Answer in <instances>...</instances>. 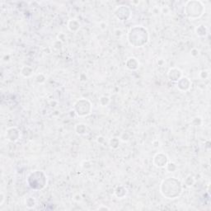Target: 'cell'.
Wrapping results in <instances>:
<instances>
[{"instance_id":"cell-1","label":"cell","mask_w":211,"mask_h":211,"mask_svg":"<svg viewBox=\"0 0 211 211\" xmlns=\"http://www.w3.org/2000/svg\"><path fill=\"white\" fill-rule=\"evenodd\" d=\"M183 184L176 177H167L162 180L160 185V193L168 200L179 198L183 192Z\"/></svg>"},{"instance_id":"cell-2","label":"cell","mask_w":211,"mask_h":211,"mask_svg":"<svg viewBox=\"0 0 211 211\" xmlns=\"http://www.w3.org/2000/svg\"><path fill=\"white\" fill-rule=\"evenodd\" d=\"M127 40L129 44L133 47H143L149 41V32L143 26H134L128 32Z\"/></svg>"},{"instance_id":"cell-3","label":"cell","mask_w":211,"mask_h":211,"mask_svg":"<svg viewBox=\"0 0 211 211\" xmlns=\"http://www.w3.org/2000/svg\"><path fill=\"white\" fill-rule=\"evenodd\" d=\"M206 12L204 3L199 0H189L185 3L184 13L186 17L190 20H195L201 17Z\"/></svg>"},{"instance_id":"cell-4","label":"cell","mask_w":211,"mask_h":211,"mask_svg":"<svg viewBox=\"0 0 211 211\" xmlns=\"http://www.w3.org/2000/svg\"><path fill=\"white\" fill-rule=\"evenodd\" d=\"M48 178L43 171H33L27 177V184L34 190H41L47 186Z\"/></svg>"},{"instance_id":"cell-5","label":"cell","mask_w":211,"mask_h":211,"mask_svg":"<svg viewBox=\"0 0 211 211\" xmlns=\"http://www.w3.org/2000/svg\"><path fill=\"white\" fill-rule=\"evenodd\" d=\"M73 112L78 117H85L89 116L92 111V105L91 101L85 98H80L73 103Z\"/></svg>"},{"instance_id":"cell-6","label":"cell","mask_w":211,"mask_h":211,"mask_svg":"<svg viewBox=\"0 0 211 211\" xmlns=\"http://www.w3.org/2000/svg\"><path fill=\"white\" fill-rule=\"evenodd\" d=\"M114 15L118 20L125 22L129 20L131 15H132V11L130 8L127 5H120L117 6L114 10Z\"/></svg>"},{"instance_id":"cell-7","label":"cell","mask_w":211,"mask_h":211,"mask_svg":"<svg viewBox=\"0 0 211 211\" xmlns=\"http://www.w3.org/2000/svg\"><path fill=\"white\" fill-rule=\"evenodd\" d=\"M169 162V158L168 156L164 153H156L153 158V163L156 167L158 168H163L166 167L167 163Z\"/></svg>"},{"instance_id":"cell-8","label":"cell","mask_w":211,"mask_h":211,"mask_svg":"<svg viewBox=\"0 0 211 211\" xmlns=\"http://www.w3.org/2000/svg\"><path fill=\"white\" fill-rule=\"evenodd\" d=\"M5 137L8 141L11 143H16L21 138V131L15 126L8 128L6 129Z\"/></svg>"},{"instance_id":"cell-9","label":"cell","mask_w":211,"mask_h":211,"mask_svg":"<svg viewBox=\"0 0 211 211\" xmlns=\"http://www.w3.org/2000/svg\"><path fill=\"white\" fill-rule=\"evenodd\" d=\"M183 76L182 71L177 67H172L167 71V78L172 83H177Z\"/></svg>"},{"instance_id":"cell-10","label":"cell","mask_w":211,"mask_h":211,"mask_svg":"<svg viewBox=\"0 0 211 211\" xmlns=\"http://www.w3.org/2000/svg\"><path fill=\"white\" fill-rule=\"evenodd\" d=\"M176 84H177V88L178 90H180L181 92H187L191 88L192 83L189 78L182 76Z\"/></svg>"},{"instance_id":"cell-11","label":"cell","mask_w":211,"mask_h":211,"mask_svg":"<svg viewBox=\"0 0 211 211\" xmlns=\"http://www.w3.org/2000/svg\"><path fill=\"white\" fill-rule=\"evenodd\" d=\"M139 65L140 64L139 60L135 57H129L125 61V67L130 71H136L137 69H139Z\"/></svg>"},{"instance_id":"cell-12","label":"cell","mask_w":211,"mask_h":211,"mask_svg":"<svg viewBox=\"0 0 211 211\" xmlns=\"http://www.w3.org/2000/svg\"><path fill=\"white\" fill-rule=\"evenodd\" d=\"M67 27L71 32H77L81 28V23L78 19H70L67 23Z\"/></svg>"},{"instance_id":"cell-13","label":"cell","mask_w":211,"mask_h":211,"mask_svg":"<svg viewBox=\"0 0 211 211\" xmlns=\"http://www.w3.org/2000/svg\"><path fill=\"white\" fill-rule=\"evenodd\" d=\"M114 194L118 199H124L128 194V190L125 186L122 185H119L114 190Z\"/></svg>"},{"instance_id":"cell-14","label":"cell","mask_w":211,"mask_h":211,"mask_svg":"<svg viewBox=\"0 0 211 211\" xmlns=\"http://www.w3.org/2000/svg\"><path fill=\"white\" fill-rule=\"evenodd\" d=\"M195 31V34L199 37H205L208 34V28L204 24H200L199 26H197Z\"/></svg>"},{"instance_id":"cell-15","label":"cell","mask_w":211,"mask_h":211,"mask_svg":"<svg viewBox=\"0 0 211 211\" xmlns=\"http://www.w3.org/2000/svg\"><path fill=\"white\" fill-rule=\"evenodd\" d=\"M75 132L78 135H84L88 132V126L84 123H78L75 125Z\"/></svg>"},{"instance_id":"cell-16","label":"cell","mask_w":211,"mask_h":211,"mask_svg":"<svg viewBox=\"0 0 211 211\" xmlns=\"http://www.w3.org/2000/svg\"><path fill=\"white\" fill-rule=\"evenodd\" d=\"M33 69L30 66H23L21 69V74L24 78H30L33 74Z\"/></svg>"},{"instance_id":"cell-17","label":"cell","mask_w":211,"mask_h":211,"mask_svg":"<svg viewBox=\"0 0 211 211\" xmlns=\"http://www.w3.org/2000/svg\"><path fill=\"white\" fill-rule=\"evenodd\" d=\"M24 203L28 209H33L36 206V200L32 196H27L24 200Z\"/></svg>"},{"instance_id":"cell-18","label":"cell","mask_w":211,"mask_h":211,"mask_svg":"<svg viewBox=\"0 0 211 211\" xmlns=\"http://www.w3.org/2000/svg\"><path fill=\"white\" fill-rule=\"evenodd\" d=\"M98 102H99V105H100L101 106L105 107V106H107V105L110 104V102H111V98H110V97H108V96L103 95V96H101L100 98H99Z\"/></svg>"},{"instance_id":"cell-19","label":"cell","mask_w":211,"mask_h":211,"mask_svg":"<svg viewBox=\"0 0 211 211\" xmlns=\"http://www.w3.org/2000/svg\"><path fill=\"white\" fill-rule=\"evenodd\" d=\"M120 142L121 140L119 138H116V137H113L110 139L109 141V145L111 147V149H117L119 147H120Z\"/></svg>"},{"instance_id":"cell-20","label":"cell","mask_w":211,"mask_h":211,"mask_svg":"<svg viewBox=\"0 0 211 211\" xmlns=\"http://www.w3.org/2000/svg\"><path fill=\"white\" fill-rule=\"evenodd\" d=\"M195 182V180L194 177L191 176V175H188L184 179V184H185V186H187V187H191V186H193Z\"/></svg>"},{"instance_id":"cell-21","label":"cell","mask_w":211,"mask_h":211,"mask_svg":"<svg viewBox=\"0 0 211 211\" xmlns=\"http://www.w3.org/2000/svg\"><path fill=\"white\" fill-rule=\"evenodd\" d=\"M166 170L168 172H174L177 170V165L175 163V162H168L167 165H166Z\"/></svg>"},{"instance_id":"cell-22","label":"cell","mask_w":211,"mask_h":211,"mask_svg":"<svg viewBox=\"0 0 211 211\" xmlns=\"http://www.w3.org/2000/svg\"><path fill=\"white\" fill-rule=\"evenodd\" d=\"M191 125L193 126H201L203 125V119L200 116H195L191 121Z\"/></svg>"},{"instance_id":"cell-23","label":"cell","mask_w":211,"mask_h":211,"mask_svg":"<svg viewBox=\"0 0 211 211\" xmlns=\"http://www.w3.org/2000/svg\"><path fill=\"white\" fill-rule=\"evenodd\" d=\"M45 80H46V77L45 76L43 73H40V74H38L36 77V82L39 84H44L45 82Z\"/></svg>"},{"instance_id":"cell-24","label":"cell","mask_w":211,"mask_h":211,"mask_svg":"<svg viewBox=\"0 0 211 211\" xmlns=\"http://www.w3.org/2000/svg\"><path fill=\"white\" fill-rule=\"evenodd\" d=\"M129 138H130L129 134L128 133V132H126V131H125V132H123V133L121 134V136H120V140L122 141V142H128V141L129 140Z\"/></svg>"},{"instance_id":"cell-25","label":"cell","mask_w":211,"mask_h":211,"mask_svg":"<svg viewBox=\"0 0 211 211\" xmlns=\"http://www.w3.org/2000/svg\"><path fill=\"white\" fill-rule=\"evenodd\" d=\"M63 42H61L60 40H55L54 42H53V48L54 49H55V50H61L62 47H63Z\"/></svg>"},{"instance_id":"cell-26","label":"cell","mask_w":211,"mask_h":211,"mask_svg":"<svg viewBox=\"0 0 211 211\" xmlns=\"http://www.w3.org/2000/svg\"><path fill=\"white\" fill-rule=\"evenodd\" d=\"M210 76V72L208 70H201L200 73H199V77H200L201 79L203 80H206L207 78H209Z\"/></svg>"},{"instance_id":"cell-27","label":"cell","mask_w":211,"mask_h":211,"mask_svg":"<svg viewBox=\"0 0 211 211\" xmlns=\"http://www.w3.org/2000/svg\"><path fill=\"white\" fill-rule=\"evenodd\" d=\"M73 200H74L75 202H77V203H79V202H81L83 200V196H82V195L80 193H76V194L73 195Z\"/></svg>"},{"instance_id":"cell-28","label":"cell","mask_w":211,"mask_h":211,"mask_svg":"<svg viewBox=\"0 0 211 211\" xmlns=\"http://www.w3.org/2000/svg\"><path fill=\"white\" fill-rule=\"evenodd\" d=\"M57 40H60L61 42L64 43V42L66 41V40H67V36L64 33H63V32H60V33L59 35H58V36H57Z\"/></svg>"},{"instance_id":"cell-29","label":"cell","mask_w":211,"mask_h":211,"mask_svg":"<svg viewBox=\"0 0 211 211\" xmlns=\"http://www.w3.org/2000/svg\"><path fill=\"white\" fill-rule=\"evenodd\" d=\"M107 27H108V25H107V23L105 22H100V23H99V28L103 32L106 31Z\"/></svg>"},{"instance_id":"cell-30","label":"cell","mask_w":211,"mask_h":211,"mask_svg":"<svg viewBox=\"0 0 211 211\" xmlns=\"http://www.w3.org/2000/svg\"><path fill=\"white\" fill-rule=\"evenodd\" d=\"M152 12H153L154 15H158V14H160V12H161V8H159L158 6H154V7L153 8Z\"/></svg>"},{"instance_id":"cell-31","label":"cell","mask_w":211,"mask_h":211,"mask_svg":"<svg viewBox=\"0 0 211 211\" xmlns=\"http://www.w3.org/2000/svg\"><path fill=\"white\" fill-rule=\"evenodd\" d=\"M190 55L192 57H197L199 55V50H198V49L193 48L192 50H190Z\"/></svg>"},{"instance_id":"cell-32","label":"cell","mask_w":211,"mask_h":211,"mask_svg":"<svg viewBox=\"0 0 211 211\" xmlns=\"http://www.w3.org/2000/svg\"><path fill=\"white\" fill-rule=\"evenodd\" d=\"M169 12H170V9H169V8H168L167 6H164V7L161 8L162 13H163V14H167V13H169Z\"/></svg>"},{"instance_id":"cell-33","label":"cell","mask_w":211,"mask_h":211,"mask_svg":"<svg viewBox=\"0 0 211 211\" xmlns=\"http://www.w3.org/2000/svg\"><path fill=\"white\" fill-rule=\"evenodd\" d=\"M105 138L103 137V136H99L97 139V143L98 144H100V145H103L104 143H105Z\"/></svg>"},{"instance_id":"cell-34","label":"cell","mask_w":211,"mask_h":211,"mask_svg":"<svg viewBox=\"0 0 211 211\" xmlns=\"http://www.w3.org/2000/svg\"><path fill=\"white\" fill-rule=\"evenodd\" d=\"M0 206H3V202H4V200H5V195L3 194V192H1V194H0Z\"/></svg>"},{"instance_id":"cell-35","label":"cell","mask_w":211,"mask_h":211,"mask_svg":"<svg viewBox=\"0 0 211 211\" xmlns=\"http://www.w3.org/2000/svg\"><path fill=\"white\" fill-rule=\"evenodd\" d=\"M111 209L107 206H101L97 208V210H110Z\"/></svg>"},{"instance_id":"cell-36","label":"cell","mask_w":211,"mask_h":211,"mask_svg":"<svg viewBox=\"0 0 211 211\" xmlns=\"http://www.w3.org/2000/svg\"><path fill=\"white\" fill-rule=\"evenodd\" d=\"M50 105L51 107H55V105H57V101H51L50 102Z\"/></svg>"},{"instance_id":"cell-37","label":"cell","mask_w":211,"mask_h":211,"mask_svg":"<svg viewBox=\"0 0 211 211\" xmlns=\"http://www.w3.org/2000/svg\"><path fill=\"white\" fill-rule=\"evenodd\" d=\"M116 36H121L122 35V32H121L120 29H116Z\"/></svg>"},{"instance_id":"cell-38","label":"cell","mask_w":211,"mask_h":211,"mask_svg":"<svg viewBox=\"0 0 211 211\" xmlns=\"http://www.w3.org/2000/svg\"><path fill=\"white\" fill-rule=\"evenodd\" d=\"M158 64L159 65H163V64H165V61L162 60H158Z\"/></svg>"},{"instance_id":"cell-39","label":"cell","mask_w":211,"mask_h":211,"mask_svg":"<svg viewBox=\"0 0 211 211\" xmlns=\"http://www.w3.org/2000/svg\"><path fill=\"white\" fill-rule=\"evenodd\" d=\"M3 61H4V62L8 61V60H9V55L8 56V57H7V55L4 56V57L3 58Z\"/></svg>"},{"instance_id":"cell-40","label":"cell","mask_w":211,"mask_h":211,"mask_svg":"<svg viewBox=\"0 0 211 211\" xmlns=\"http://www.w3.org/2000/svg\"><path fill=\"white\" fill-rule=\"evenodd\" d=\"M131 3L132 4H139V1H138V2H131Z\"/></svg>"}]
</instances>
